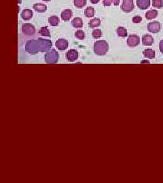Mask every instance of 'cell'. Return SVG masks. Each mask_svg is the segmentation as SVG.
<instances>
[{"instance_id": "obj_3", "label": "cell", "mask_w": 163, "mask_h": 183, "mask_svg": "<svg viewBox=\"0 0 163 183\" xmlns=\"http://www.w3.org/2000/svg\"><path fill=\"white\" fill-rule=\"evenodd\" d=\"M59 53L55 49H52L49 52L46 54L45 61L48 64H55L58 62Z\"/></svg>"}, {"instance_id": "obj_4", "label": "cell", "mask_w": 163, "mask_h": 183, "mask_svg": "<svg viewBox=\"0 0 163 183\" xmlns=\"http://www.w3.org/2000/svg\"><path fill=\"white\" fill-rule=\"evenodd\" d=\"M135 8L133 0H123L121 5L122 10L124 12H130Z\"/></svg>"}, {"instance_id": "obj_24", "label": "cell", "mask_w": 163, "mask_h": 183, "mask_svg": "<svg viewBox=\"0 0 163 183\" xmlns=\"http://www.w3.org/2000/svg\"><path fill=\"white\" fill-rule=\"evenodd\" d=\"M152 6L156 8H162L163 7L162 0H152Z\"/></svg>"}, {"instance_id": "obj_13", "label": "cell", "mask_w": 163, "mask_h": 183, "mask_svg": "<svg viewBox=\"0 0 163 183\" xmlns=\"http://www.w3.org/2000/svg\"><path fill=\"white\" fill-rule=\"evenodd\" d=\"M72 11L70 9H66L61 12V18L64 21H68L72 18Z\"/></svg>"}, {"instance_id": "obj_8", "label": "cell", "mask_w": 163, "mask_h": 183, "mask_svg": "<svg viewBox=\"0 0 163 183\" xmlns=\"http://www.w3.org/2000/svg\"><path fill=\"white\" fill-rule=\"evenodd\" d=\"M56 46L59 50H65L68 48V41L65 39H59L56 41Z\"/></svg>"}, {"instance_id": "obj_14", "label": "cell", "mask_w": 163, "mask_h": 183, "mask_svg": "<svg viewBox=\"0 0 163 183\" xmlns=\"http://www.w3.org/2000/svg\"><path fill=\"white\" fill-rule=\"evenodd\" d=\"M158 14V11L156 10H151L147 11V12L145 13V17L147 20H152V19L156 18Z\"/></svg>"}, {"instance_id": "obj_16", "label": "cell", "mask_w": 163, "mask_h": 183, "mask_svg": "<svg viewBox=\"0 0 163 183\" xmlns=\"http://www.w3.org/2000/svg\"><path fill=\"white\" fill-rule=\"evenodd\" d=\"M33 8L38 12H44L46 11L47 6L46 5L42 3H36L33 5Z\"/></svg>"}, {"instance_id": "obj_7", "label": "cell", "mask_w": 163, "mask_h": 183, "mask_svg": "<svg viewBox=\"0 0 163 183\" xmlns=\"http://www.w3.org/2000/svg\"><path fill=\"white\" fill-rule=\"evenodd\" d=\"M21 31L27 35H31L35 32V29L31 24H24L21 27Z\"/></svg>"}, {"instance_id": "obj_27", "label": "cell", "mask_w": 163, "mask_h": 183, "mask_svg": "<svg viewBox=\"0 0 163 183\" xmlns=\"http://www.w3.org/2000/svg\"><path fill=\"white\" fill-rule=\"evenodd\" d=\"M142 20V18L140 16H135L132 18V22L133 23H140Z\"/></svg>"}, {"instance_id": "obj_23", "label": "cell", "mask_w": 163, "mask_h": 183, "mask_svg": "<svg viewBox=\"0 0 163 183\" xmlns=\"http://www.w3.org/2000/svg\"><path fill=\"white\" fill-rule=\"evenodd\" d=\"M40 34L42 36L50 37V31L47 27H44L40 29Z\"/></svg>"}, {"instance_id": "obj_20", "label": "cell", "mask_w": 163, "mask_h": 183, "mask_svg": "<svg viewBox=\"0 0 163 183\" xmlns=\"http://www.w3.org/2000/svg\"><path fill=\"white\" fill-rule=\"evenodd\" d=\"M84 14L87 18H91L94 16L95 15V9L92 7H86L85 11H84Z\"/></svg>"}, {"instance_id": "obj_26", "label": "cell", "mask_w": 163, "mask_h": 183, "mask_svg": "<svg viewBox=\"0 0 163 183\" xmlns=\"http://www.w3.org/2000/svg\"><path fill=\"white\" fill-rule=\"evenodd\" d=\"M75 35H76V38H78V39H84V37H85V34H84V31H82L81 30H79L78 31H76Z\"/></svg>"}, {"instance_id": "obj_29", "label": "cell", "mask_w": 163, "mask_h": 183, "mask_svg": "<svg viewBox=\"0 0 163 183\" xmlns=\"http://www.w3.org/2000/svg\"><path fill=\"white\" fill-rule=\"evenodd\" d=\"M159 48H160V52L163 54V39H162L159 44Z\"/></svg>"}, {"instance_id": "obj_19", "label": "cell", "mask_w": 163, "mask_h": 183, "mask_svg": "<svg viewBox=\"0 0 163 183\" xmlns=\"http://www.w3.org/2000/svg\"><path fill=\"white\" fill-rule=\"evenodd\" d=\"M117 34L120 37H126L127 36V30L123 27H119L117 29Z\"/></svg>"}, {"instance_id": "obj_2", "label": "cell", "mask_w": 163, "mask_h": 183, "mask_svg": "<svg viewBox=\"0 0 163 183\" xmlns=\"http://www.w3.org/2000/svg\"><path fill=\"white\" fill-rule=\"evenodd\" d=\"M109 50V45L105 40H99L94 44V52L96 54L103 56L106 54Z\"/></svg>"}, {"instance_id": "obj_6", "label": "cell", "mask_w": 163, "mask_h": 183, "mask_svg": "<svg viewBox=\"0 0 163 183\" xmlns=\"http://www.w3.org/2000/svg\"><path fill=\"white\" fill-rule=\"evenodd\" d=\"M161 29V24L158 21H153L150 22L147 24V29L149 32L153 33H156L160 31Z\"/></svg>"}, {"instance_id": "obj_10", "label": "cell", "mask_w": 163, "mask_h": 183, "mask_svg": "<svg viewBox=\"0 0 163 183\" xmlns=\"http://www.w3.org/2000/svg\"><path fill=\"white\" fill-rule=\"evenodd\" d=\"M137 5L139 9L144 10L150 5V0H137Z\"/></svg>"}, {"instance_id": "obj_21", "label": "cell", "mask_w": 163, "mask_h": 183, "mask_svg": "<svg viewBox=\"0 0 163 183\" xmlns=\"http://www.w3.org/2000/svg\"><path fill=\"white\" fill-rule=\"evenodd\" d=\"M48 22L52 26H57L59 24V19L57 16H51L49 17Z\"/></svg>"}, {"instance_id": "obj_15", "label": "cell", "mask_w": 163, "mask_h": 183, "mask_svg": "<svg viewBox=\"0 0 163 183\" xmlns=\"http://www.w3.org/2000/svg\"><path fill=\"white\" fill-rule=\"evenodd\" d=\"M72 24L74 27L80 29V28H82V26H83V21H82V19L81 18H79V17H76V18H74L72 20Z\"/></svg>"}, {"instance_id": "obj_28", "label": "cell", "mask_w": 163, "mask_h": 183, "mask_svg": "<svg viewBox=\"0 0 163 183\" xmlns=\"http://www.w3.org/2000/svg\"><path fill=\"white\" fill-rule=\"evenodd\" d=\"M112 3H113L112 0H103V4L105 6H110Z\"/></svg>"}, {"instance_id": "obj_33", "label": "cell", "mask_w": 163, "mask_h": 183, "mask_svg": "<svg viewBox=\"0 0 163 183\" xmlns=\"http://www.w3.org/2000/svg\"><path fill=\"white\" fill-rule=\"evenodd\" d=\"M44 1H51V0H43Z\"/></svg>"}, {"instance_id": "obj_25", "label": "cell", "mask_w": 163, "mask_h": 183, "mask_svg": "<svg viewBox=\"0 0 163 183\" xmlns=\"http://www.w3.org/2000/svg\"><path fill=\"white\" fill-rule=\"evenodd\" d=\"M102 36V31L101 29H95L93 32V37L95 39L97 38H100Z\"/></svg>"}, {"instance_id": "obj_34", "label": "cell", "mask_w": 163, "mask_h": 183, "mask_svg": "<svg viewBox=\"0 0 163 183\" xmlns=\"http://www.w3.org/2000/svg\"><path fill=\"white\" fill-rule=\"evenodd\" d=\"M18 3H21V0H18Z\"/></svg>"}, {"instance_id": "obj_17", "label": "cell", "mask_w": 163, "mask_h": 183, "mask_svg": "<svg viewBox=\"0 0 163 183\" xmlns=\"http://www.w3.org/2000/svg\"><path fill=\"white\" fill-rule=\"evenodd\" d=\"M143 56H144V57L147 58V59H153L155 57V52L151 48H148V49L145 50L143 51Z\"/></svg>"}, {"instance_id": "obj_31", "label": "cell", "mask_w": 163, "mask_h": 183, "mask_svg": "<svg viewBox=\"0 0 163 183\" xmlns=\"http://www.w3.org/2000/svg\"><path fill=\"white\" fill-rule=\"evenodd\" d=\"M90 1H91V2L92 3H94V4H96V3H99L100 0H90Z\"/></svg>"}, {"instance_id": "obj_32", "label": "cell", "mask_w": 163, "mask_h": 183, "mask_svg": "<svg viewBox=\"0 0 163 183\" xmlns=\"http://www.w3.org/2000/svg\"><path fill=\"white\" fill-rule=\"evenodd\" d=\"M141 63H149V61H141Z\"/></svg>"}, {"instance_id": "obj_12", "label": "cell", "mask_w": 163, "mask_h": 183, "mask_svg": "<svg viewBox=\"0 0 163 183\" xmlns=\"http://www.w3.org/2000/svg\"><path fill=\"white\" fill-rule=\"evenodd\" d=\"M33 15V12L30 9H25L21 12L20 16L24 20H29L32 18Z\"/></svg>"}, {"instance_id": "obj_11", "label": "cell", "mask_w": 163, "mask_h": 183, "mask_svg": "<svg viewBox=\"0 0 163 183\" xmlns=\"http://www.w3.org/2000/svg\"><path fill=\"white\" fill-rule=\"evenodd\" d=\"M142 44L144 46H150L154 44V38L150 35H144L142 37Z\"/></svg>"}, {"instance_id": "obj_18", "label": "cell", "mask_w": 163, "mask_h": 183, "mask_svg": "<svg viewBox=\"0 0 163 183\" xmlns=\"http://www.w3.org/2000/svg\"><path fill=\"white\" fill-rule=\"evenodd\" d=\"M101 20L98 18H95L91 19V20L89 21V27L90 28H95V27H97L101 24Z\"/></svg>"}, {"instance_id": "obj_22", "label": "cell", "mask_w": 163, "mask_h": 183, "mask_svg": "<svg viewBox=\"0 0 163 183\" xmlns=\"http://www.w3.org/2000/svg\"><path fill=\"white\" fill-rule=\"evenodd\" d=\"M74 5L78 8H82L86 5V0H74Z\"/></svg>"}, {"instance_id": "obj_9", "label": "cell", "mask_w": 163, "mask_h": 183, "mask_svg": "<svg viewBox=\"0 0 163 183\" xmlns=\"http://www.w3.org/2000/svg\"><path fill=\"white\" fill-rule=\"evenodd\" d=\"M78 59V52L76 50H70L67 52V59L70 62H74Z\"/></svg>"}, {"instance_id": "obj_30", "label": "cell", "mask_w": 163, "mask_h": 183, "mask_svg": "<svg viewBox=\"0 0 163 183\" xmlns=\"http://www.w3.org/2000/svg\"><path fill=\"white\" fill-rule=\"evenodd\" d=\"M113 1V4H114L115 6H118L120 3V0H112Z\"/></svg>"}, {"instance_id": "obj_5", "label": "cell", "mask_w": 163, "mask_h": 183, "mask_svg": "<svg viewBox=\"0 0 163 183\" xmlns=\"http://www.w3.org/2000/svg\"><path fill=\"white\" fill-rule=\"evenodd\" d=\"M140 42V38L137 35H130L128 36V38L126 41L127 45L129 47L134 48L137 46L139 44Z\"/></svg>"}, {"instance_id": "obj_1", "label": "cell", "mask_w": 163, "mask_h": 183, "mask_svg": "<svg viewBox=\"0 0 163 183\" xmlns=\"http://www.w3.org/2000/svg\"><path fill=\"white\" fill-rule=\"evenodd\" d=\"M53 46L52 41L49 39H39L38 40H30L25 46L26 51L31 54H35L38 52H48Z\"/></svg>"}]
</instances>
